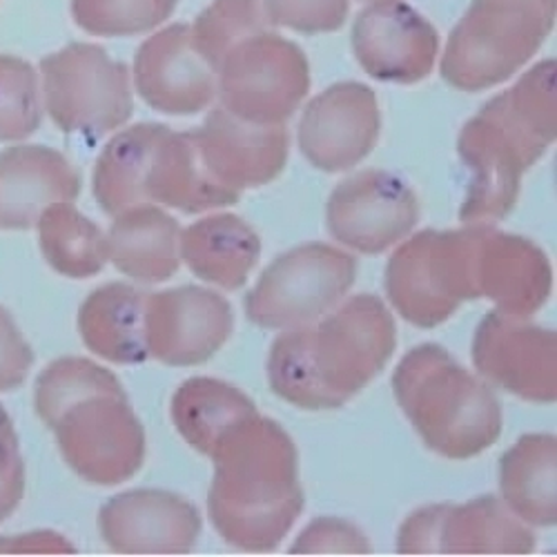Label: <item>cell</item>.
Instances as JSON below:
<instances>
[{"label": "cell", "instance_id": "obj_9", "mask_svg": "<svg viewBox=\"0 0 557 557\" xmlns=\"http://www.w3.org/2000/svg\"><path fill=\"white\" fill-rule=\"evenodd\" d=\"M355 278L352 255L329 244H304L263 270L246 297V314L261 329H301L335 308Z\"/></svg>", "mask_w": 557, "mask_h": 557}, {"label": "cell", "instance_id": "obj_28", "mask_svg": "<svg viewBox=\"0 0 557 557\" xmlns=\"http://www.w3.org/2000/svg\"><path fill=\"white\" fill-rule=\"evenodd\" d=\"M165 129L168 125L161 123H138L116 134L103 148L91 176V193L103 212L116 216L127 208L148 203L146 178Z\"/></svg>", "mask_w": 557, "mask_h": 557}, {"label": "cell", "instance_id": "obj_11", "mask_svg": "<svg viewBox=\"0 0 557 557\" xmlns=\"http://www.w3.org/2000/svg\"><path fill=\"white\" fill-rule=\"evenodd\" d=\"M420 221V201L410 185L386 170H363L344 178L326 208L331 235L346 248L382 255Z\"/></svg>", "mask_w": 557, "mask_h": 557}, {"label": "cell", "instance_id": "obj_4", "mask_svg": "<svg viewBox=\"0 0 557 557\" xmlns=\"http://www.w3.org/2000/svg\"><path fill=\"white\" fill-rule=\"evenodd\" d=\"M208 513L219 535L250 553L274 550L304 510L299 455L290 435L257 414L214 450Z\"/></svg>", "mask_w": 557, "mask_h": 557}, {"label": "cell", "instance_id": "obj_32", "mask_svg": "<svg viewBox=\"0 0 557 557\" xmlns=\"http://www.w3.org/2000/svg\"><path fill=\"white\" fill-rule=\"evenodd\" d=\"M42 119L38 72L23 59L0 54V141L21 144Z\"/></svg>", "mask_w": 557, "mask_h": 557}, {"label": "cell", "instance_id": "obj_23", "mask_svg": "<svg viewBox=\"0 0 557 557\" xmlns=\"http://www.w3.org/2000/svg\"><path fill=\"white\" fill-rule=\"evenodd\" d=\"M108 261L144 284H161L181 265V225L165 210L141 203L114 216L106 235Z\"/></svg>", "mask_w": 557, "mask_h": 557}, {"label": "cell", "instance_id": "obj_10", "mask_svg": "<svg viewBox=\"0 0 557 557\" xmlns=\"http://www.w3.org/2000/svg\"><path fill=\"white\" fill-rule=\"evenodd\" d=\"M221 106L259 125H284L310 89V65L299 45L274 32L242 40L216 72Z\"/></svg>", "mask_w": 557, "mask_h": 557}, {"label": "cell", "instance_id": "obj_21", "mask_svg": "<svg viewBox=\"0 0 557 557\" xmlns=\"http://www.w3.org/2000/svg\"><path fill=\"white\" fill-rule=\"evenodd\" d=\"M81 174L61 152L14 146L0 152V230H29L59 201H76Z\"/></svg>", "mask_w": 557, "mask_h": 557}, {"label": "cell", "instance_id": "obj_2", "mask_svg": "<svg viewBox=\"0 0 557 557\" xmlns=\"http://www.w3.org/2000/svg\"><path fill=\"white\" fill-rule=\"evenodd\" d=\"M34 404L85 482L116 486L141 471L146 431L108 368L81 357L57 359L38 375Z\"/></svg>", "mask_w": 557, "mask_h": 557}, {"label": "cell", "instance_id": "obj_22", "mask_svg": "<svg viewBox=\"0 0 557 557\" xmlns=\"http://www.w3.org/2000/svg\"><path fill=\"white\" fill-rule=\"evenodd\" d=\"M146 197L188 214L227 208L242 199L208 170L195 132H172L170 127L152 154Z\"/></svg>", "mask_w": 557, "mask_h": 557}, {"label": "cell", "instance_id": "obj_14", "mask_svg": "<svg viewBox=\"0 0 557 557\" xmlns=\"http://www.w3.org/2000/svg\"><path fill=\"white\" fill-rule=\"evenodd\" d=\"M352 52L375 81L410 85L433 72L440 34L404 0H370L352 23Z\"/></svg>", "mask_w": 557, "mask_h": 557}, {"label": "cell", "instance_id": "obj_20", "mask_svg": "<svg viewBox=\"0 0 557 557\" xmlns=\"http://www.w3.org/2000/svg\"><path fill=\"white\" fill-rule=\"evenodd\" d=\"M473 282L478 299L495 301L506 314L529 317L550 297L553 268L544 250L527 237L475 223Z\"/></svg>", "mask_w": 557, "mask_h": 557}, {"label": "cell", "instance_id": "obj_16", "mask_svg": "<svg viewBox=\"0 0 557 557\" xmlns=\"http://www.w3.org/2000/svg\"><path fill=\"white\" fill-rule=\"evenodd\" d=\"M134 87L152 110L170 116L197 114L219 95L216 72L193 42V27L170 25L150 36L134 57Z\"/></svg>", "mask_w": 557, "mask_h": 557}, {"label": "cell", "instance_id": "obj_1", "mask_svg": "<svg viewBox=\"0 0 557 557\" xmlns=\"http://www.w3.org/2000/svg\"><path fill=\"white\" fill-rule=\"evenodd\" d=\"M397 348V326L380 297L359 295L317 326L276 337L268 382L276 397L304 410H333L373 382Z\"/></svg>", "mask_w": 557, "mask_h": 557}, {"label": "cell", "instance_id": "obj_7", "mask_svg": "<svg viewBox=\"0 0 557 557\" xmlns=\"http://www.w3.org/2000/svg\"><path fill=\"white\" fill-rule=\"evenodd\" d=\"M475 223L461 230H424L388 261L386 295L420 329L444 323L463 301L478 299L473 282Z\"/></svg>", "mask_w": 557, "mask_h": 557}, {"label": "cell", "instance_id": "obj_13", "mask_svg": "<svg viewBox=\"0 0 557 557\" xmlns=\"http://www.w3.org/2000/svg\"><path fill=\"white\" fill-rule=\"evenodd\" d=\"M473 363L482 377L527 401L557 397V337L527 317L488 312L475 331Z\"/></svg>", "mask_w": 557, "mask_h": 557}, {"label": "cell", "instance_id": "obj_29", "mask_svg": "<svg viewBox=\"0 0 557 557\" xmlns=\"http://www.w3.org/2000/svg\"><path fill=\"white\" fill-rule=\"evenodd\" d=\"M38 242L48 263L72 278H87L108 261L103 230L81 214L72 201H59L38 219Z\"/></svg>", "mask_w": 557, "mask_h": 557}, {"label": "cell", "instance_id": "obj_38", "mask_svg": "<svg viewBox=\"0 0 557 557\" xmlns=\"http://www.w3.org/2000/svg\"><path fill=\"white\" fill-rule=\"evenodd\" d=\"M368 3H370V0H368Z\"/></svg>", "mask_w": 557, "mask_h": 557}, {"label": "cell", "instance_id": "obj_35", "mask_svg": "<svg viewBox=\"0 0 557 557\" xmlns=\"http://www.w3.org/2000/svg\"><path fill=\"white\" fill-rule=\"evenodd\" d=\"M293 553H368L366 535L337 518L314 520L293 544Z\"/></svg>", "mask_w": 557, "mask_h": 557}, {"label": "cell", "instance_id": "obj_27", "mask_svg": "<svg viewBox=\"0 0 557 557\" xmlns=\"http://www.w3.org/2000/svg\"><path fill=\"white\" fill-rule=\"evenodd\" d=\"M555 461L557 442L553 435H524L502 457V499L520 520L535 527L557 522Z\"/></svg>", "mask_w": 557, "mask_h": 557}, {"label": "cell", "instance_id": "obj_36", "mask_svg": "<svg viewBox=\"0 0 557 557\" xmlns=\"http://www.w3.org/2000/svg\"><path fill=\"white\" fill-rule=\"evenodd\" d=\"M34 363V352L14 319L0 308V391L18 388Z\"/></svg>", "mask_w": 557, "mask_h": 557}, {"label": "cell", "instance_id": "obj_17", "mask_svg": "<svg viewBox=\"0 0 557 557\" xmlns=\"http://www.w3.org/2000/svg\"><path fill=\"white\" fill-rule=\"evenodd\" d=\"M232 331L235 314L212 290L183 286L148 297V352L161 363H203L221 350Z\"/></svg>", "mask_w": 557, "mask_h": 557}, {"label": "cell", "instance_id": "obj_26", "mask_svg": "<svg viewBox=\"0 0 557 557\" xmlns=\"http://www.w3.org/2000/svg\"><path fill=\"white\" fill-rule=\"evenodd\" d=\"M257 414L248 395L210 377L188 380L172 397V422L178 435L208 457L232 431Z\"/></svg>", "mask_w": 557, "mask_h": 557}, {"label": "cell", "instance_id": "obj_12", "mask_svg": "<svg viewBox=\"0 0 557 557\" xmlns=\"http://www.w3.org/2000/svg\"><path fill=\"white\" fill-rule=\"evenodd\" d=\"M535 535L493 495L467 504H437L412 513L399 529V553H504L527 555Z\"/></svg>", "mask_w": 557, "mask_h": 557}, {"label": "cell", "instance_id": "obj_30", "mask_svg": "<svg viewBox=\"0 0 557 557\" xmlns=\"http://www.w3.org/2000/svg\"><path fill=\"white\" fill-rule=\"evenodd\" d=\"M268 25L261 0H212L193 25V42L206 63L219 72L242 40L268 32Z\"/></svg>", "mask_w": 557, "mask_h": 557}, {"label": "cell", "instance_id": "obj_8", "mask_svg": "<svg viewBox=\"0 0 557 557\" xmlns=\"http://www.w3.org/2000/svg\"><path fill=\"white\" fill-rule=\"evenodd\" d=\"M42 108L65 134L101 138L134 114L132 74L99 45L72 42L40 61Z\"/></svg>", "mask_w": 557, "mask_h": 557}, {"label": "cell", "instance_id": "obj_5", "mask_svg": "<svg viewBox=\"0 0 557 557\" xmlns=\"http://www.w3.org/2000/svg\"><path fill=\"white\" fill-rule=\"evenodd\" d=\"M393 393L424 444L442 457H475L502 435L495 393L437 344L417 346L399 361Z\"/></svg>", "mask_w": 557, "mask_h": 557}, {"label": "cell", "instance_id": "obj_19", "mask_svg": "<svg viewBox=\"0 0 557 557\" xmlns=\"http://www.w3.org/2000/svg\"><path fill=\"white\" fill-rule=\"evenodd\" d=\"M208 170L230 190L244 193L272 183L288 163L286 125H259L214 108L195 129Z\"/></svg>", "mask_w": 557, "mask_h": 557}, {"label": "cell", "instance_id": "obj_18", "mask_svg": "<svg viewBox=\"0 0 557 557\" xmlns=\"http://www.w3.org/2000/svg\"><path fill=\"white\" fill-rule=\"evenodd\" d=\"M103 542L127 555L190 553L201 533L197 506L165 491H127L99 513Z\"/></svg>", "mask_w": 557, "mask_h": 557}, {"label": "cell", "instance_id": "obj_34", "mask_svg": "<svg viewBox=\"0 0 557 557\" xmlns=\"http://www.w3.org/2000/svg\"><path fill=\"white\" fill-rule=\"evenodd\" d=\"M25 491V469L18 448V435L5 408L0 406V522L18 508Z\"/></svg>", "mask_w": 557, "mask_h": 557}, {"label": "cell", "instance_id": "obj_3", "mask_svg": "<svg viewBox=\"0 0 557 557\" xmlns=\"http://www.w3.org/2000/svg\"><path fill=\"white\" fill-rule=\"evenodd\" d=\"M555 61H542L491 99L457 138L459 159L471 170L463 223H493L513 212L522 176L555 144Z\"/></svg>", "mask_w": 557, "mask_h": 557}, {"label": "cell", "instance_id": "obj_25", "mask_svg": "<svg viewBox=\"0 0 557 557\" xmlns=\"http://www.w3.org/2000/svg\"><path fill=\"white\" fill-rule=\"evenodd\" d=\"M261 257V239L237 214H210L181 230V259L201 282L237 290Z\"/></svg>", "mask_w": 557, "mask_h": 557}, {"label": "cell", "instance_id": "obj_15", "mask_svg": "<svg viewBox=\"0 0 557 557\" xmlns=\"http://www.w3.org/2000/svg\"><path fill=\"white\" fill-rule=\"evenodd\" d=\"M382 129L377 95L346 81L323 89L304 110L297 141L301 154L321 172H344L375 150Z\"/></svg>", "mask_w": 557, "mask_h": 557}, {"label": "cell", "instance_id": "obj_6", "mask_svg": "<svg viewBox=\"0 0 557 557\" xmlns=\"http://www.w3.org/2000/svg\"><path fill=\"white\" fill-rule=\"evenodd\" d=\"M555 25V0H473L453 27L442 78L461 91L508 81L542 48Z\"/></svg>", "mask_w": 557, "mask_h": 557}, {"label": "cell", "instance_id": "obj_37", "mask_svg": "<svg viewBox=\"0 0 557 557\" xmlns=\"http://www.w3.org/2000/svg\"><path fill=\"white\" fill-rule=\"evenodd\" d=\"M0 553H74L72 542L52 531L0 537Z\"/></svg>", "mask_w": 557, "mask_h": 557}, {"label": "cell", "instance_id": "obj_31", "mask_svg": "<svg viewBox=\"0 0 557 557\" xmlns=\"http://www.w3.org/2000/svg\"><path fill=\"white\" fill-rule=\"evenodd\" d=\"M178 0H72L74 23L91 36H136L165 23Z\"/></svg>", "mask_w": 557, "mask_h": 557}, {"label": "cell", "instance_id": "obj_33", "mask_svg": "<svg viewBox=\"0 0 557 557\" xmlns=\"http://www.w3.org/2000/svg\"><path fill=\"white\" fill-rule=\"evenodd\" d=\"M270 25L301 34L337 32L350 12V0H263Z\"/></svg>", "mask_w": 557, "mask_h": 557}, {"label": "cell", "instance_id": "obj_24", "mask_svg": "<svg viewBox=\"0 0 557 557\" xmlns=\"http://www.w3.org/2000/svg\"><path fill=\"white\" fill-rule=\"evenodd\" d=\"M148 297L125 284H108L91 293L78 310V331L89 352L112 363H144L148 352Z\"/></svg>", "mask_w": 557, "mask_h": 557}]
</instances>
